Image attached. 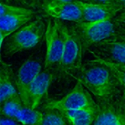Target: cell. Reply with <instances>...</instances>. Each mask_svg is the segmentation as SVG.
Wrapping results in <instances>:
<instances>
[{
    "label": "cell",
    "instance_id": "obj_11",
    "mask_svg": "<svg viewBox=\"0 0 125 125\" xmlns=\"http://www.w3.org/2000/svg\"><path fill=\"white\" fill-rule=\"evenodd\" d=\"M45 13L56 20L79 23L83 21L82 10L77 0L73 2H61L50 0L45 5Z\"/></svg>",
    "mask_w": 125,
    "mask_h": 125
},
{
    "label": "cell",
    "instance_id": "obj_14",
    "mask_svg": "<svg viewBox=\"0 0 125 125\" xmlns=\"http://www.w3.org/2000/svg\"><path fill=\"white\" fill-rule=\"evenodd\" d=\"M16 95H18V93L15 84V78L13 76L12 69L10 64H7L1 60L0 103Z\"/></svg>",
    "mask_w": 125,
    "mask_h": 125
},
{
    "label": "cell",
    "instance_id": "obj_13",
    "mask_svg": "<svg viewBox=\"0 0 125 125\" xmlns=\"http://www.w3.org/2000/svg\"><path fill=\"white\" fill-rule=\"evenodd\" d=\"M34 16L27 15H5L0 16L1 47L3 46L4 40L6 37L17 31L29 22H31Z\"/></svg>",
    "mask_w": 125,
    "mask_h": 125
},
{
    "label": "cell",
    "instance_id": "obj_6",
    "mask_svg": "<svg viewBox=\"0 0 125 125\" xmlns=\"http://www.w3.org/2000/svg\"><path fill=\"white\" fill-rule=\"evenodd\" d=\"M65 37L64 52L59 71L68 72L82 68V60L84 55L81 42L70 27L63 23Z\"/></svg>",
    "mask_w": 125,
    "mask_h": 125
},
{
    "label": "cell",
    "instance_id": "obj_15",
    "mask_svg": "<svg viewBox=\"0 0 125 125\" xmlns=\"http://www.w3.org/2000/svg\"><path fill=\"white\" fill-rule=\"evenodd\" d=\"M99 105L80 110L61 112L70 125H92L98 113Z\"/></svg>",
    "mask_w": 125,
    "mask_h": 125
},
{
    "label": "cell",
    "instance_id": "obj_4",
    "mask_svg": "<svg viewBox=\"0 0 125 125\" xmlns=\"http://www.w3.org/2000/svg\"><path fill=\"white\" fill-rule=\"evenodd\" d=\"M45 38L46 43L45 69L50 71L53 70H59L65 41L63 23L59 20L48 19Z\"/></svg>",
    "mask_w": 125,
    "mask_h": 125
},
{
    "label": "cell",
    "instance_id": "obj_16",
    "mask_svg": "<svg viewBox=\"0 0 125 125\" xmlns=\"http://www.w3.org/2000/svg\"><path fill=\"white\" fill-rule=\"evenodd\" d=\"M14 119L23 125H42L44 114L23 106L18 112Z\"/></svg>",
    "mask_w": 125,
    "mask_h": 125
},
{
    "label": "cell",
    "instance_id": "obj_1",
    "mask_svg": "<svg viewBox=\"0 0 125 125\" xmlns=\"http://www.w3.org/2000/svg\"><path fill=\"white\" fill-rule=\"evenodd\" d=\"M94 64L81 68L75 78L100 101L116 97L121 89L116 76L108 67Z\"/></svg>",
    "mask_w": 125,
    "mask_h": 125
},
{
    "label": "cell",
    "instance_id": "obj_22",
    "mask_svg": "<svg viewBox=\"0 0 125 125\" xmlns=\"http://www.w3.org/2000/svg\"><path fill=\"white\" fill-rule=\"evenodd\" d=\"M114 21L115 22L118 31L120 33L125 34V16L119 14L114 19Z\"/></svg>",
    "mask_w": 125,
    "mask_h": 125
},
{
    "label": "cell",
    "instance_id": "obj_2",
    "mask_svg": "<svg viewBox=\"0 0 125 125\" xmlns=\"http://www.w3.org/2000/svg\"><path fill=\"white\" fill-rule=\"evenodd\" d=\"M45 31L46 26L42 18H36L9 37L5 41L4 53L11 56L35 47L45 36Z\"/></svg>",
    "mask_w": 125,
    "mask_h": 125
},
{
    "label": "cell",
    "instance_id": "obj_21",
    "mask_svg": "<svg viewBox=\"0 0 125 125\" xmlns=\"http://www.w3.org/2000/svg\"><path fill=\"white\" fill-rule=\"evenodd\" d=\"M42 125H70L62 114L57 111L48 110L44 113Z\"/></svg>",
    "mask_w": 125,
    "mask_h": 125
},
{
    "label": "cell",
    "instance_id": "obj_26",
    "mask_svg": "<svg viewBox=\"0 0 125 125\" xmlns=\"http://www.w3.org/2000/svg\"><path fill=\"white\" fill-rule=\"evenodd\" d=\"M50 1V0H49ZM54 1H61V2H73L75 0H54Z\"/></svg>",
    "mask_w": 125,
    "mask_h": 125
},
{
    "label": "cell",
    "instance_id": "obj_20",
    "mask_svg": "<svg viewBox=\"0 0 125 125\" xmlns=\"http://www.w3.org/2000/svg\"><path fill=\"white\" fill-rule=\"evenodd\" d=\"M4 4H15V6L22 7L34 11L44 10L49 0H2Z\"/></svg>",
    "mask_w": 125,
    "mask_h": 125
},
{
    "label": "cell",
    "instance_id": "obj_27",
    "mask_svg": "<svg viewBox=\"0 0 125 125\" xmlns=\"http://www.w3.org/2000/svg\"><path fill=\"white\" fill-rule=\"evenodd\" d=\"M120 15H125V7H124V9L122 10V11L119 13Z\"/></svg>",
    "mask_w": 125,
    "mask_h": 125
},
{
    "label": "cell",
    "instance_id": "obj_18",
    "mask_svg": "<svg viewBox=\"0 0 125 125\" xmlns=\"http://www.w3.org/2000/svg\"><path fill=\"white\" fill-rule=\"evenodd\" d=\"M24 106L19 95L10 97L1 103V114L2 116L14 119L18 112Z\"/></svg>",
    "mask_w": 125,
    "mask_h": 125
},
{
    "label": "cell",
    "instance_id": "obj_5",
    "mask_svg": "<svg viewBox=\"0 0 125 125\" xmlns=\"http://www.w3.org/2000/svg\"><path fill=\"white\" fill-rule=\"evenodd\" d=\"M96 105L97 104L94 102L88 90L85 89L81 83L78 81L73 90L66 96L59 100L47 103L43 108L45 111L52 110L62 113Z\"/></svg>",
    "mask_w": 125,
    "mask_h": 125
},
{
    "label": "cell",
    "instance_id": "obj_28",
    "mask_svg": "<svg viewBox=\"0 0 125 125\" xmlns=\"http://www.w3.org/2000/svg\"><path fill=\"white\" fill-rule=\"evenodd\" d=\"M78 1H83V2H90V1H91V0H78Z\"/></svg>",
    "mask_w": 125,
    "mask_h": 125
},
{
    "label": "cell",
    "instance_id": "obj_3",
    "mask_svg": "<svg viewBox=\"0 0 125 125\" xmlns=\"http://www.w3.org/2000/svg\"><path fill=\"white\" fill-rule=\"evenodd\" d=\"M70 28L79 38L84 54L94 45L119 34L114 20L98 22L82 21L75 23Z\"/></svg>",
    "mask_w": 125,
    "mask_h": 125
},
{
    "label": "cell",
    "instance_id": "obj_23",
    "mask_svg": "<svg viewBox=\"0 0 125 125\" xmlns=\"http://www.w3.org/2000/svg\"><path fill=\"white\" fill-rule=\"evenodd\" d=\"M0 125H23L21 124L20 122H17L15 119H9L4 116L1 117V120H0Z\"/></svg>",
    "mask_w": 125,
    "mask_h": 125
},
{
    "label": "cell",
    "instance_id": "obj_12",
    "mask_svg": "<svg viewBox=\"0 0 125 125\" xmlns=\"http://www.w3.org/2000/svg\"><path fill=\"white\" fill-rule=\"evenodd\" d=\"M53 80V74L50 70L41 71L33 81L30 91L29 98L31 108L36 110L42 99L47 95L50 85Z\"/></svg>",
    "mask_w": 125,
    "mask_h": 125
},
{
    "label": "cell",
    "instance_id": "obj_17",
    "mask_svg": "<svg viewBox=\"0 0 125 125\" xmlns=\"http://www.w3.org/2000/svg\"><path fill=\"white\" fill-rule=\"evenodd\" d=\"M92 56L94 57V59L90 60L89 62L97 63V64L105 65V66L108 67L112 71V73L114 74V75L116 76V78L119 83L121 92L122 94V97L125 101V66L120 65L118 64H114V63L109 62H106L93 54H92Z\"/></svg>",
    "mask_w": 125,
    "mask_h": 125
},
{
    "label": "cell",
    "instance_id": "obj_8",
    "mask_svg": "<svg viewBox=\"0 0 125 125\" xmlns=\"http://www.w3.org/2000/svg\"><path fill=\"white\" fill-rule=\"evenodd\" d=\"M41 64L38 60L32 58L26 59L20 67L16 77L15 84L18 95L24 106L31 108L29 91L36 77L41 72Z\"/></svg>",
    "mask_w": 125,
    "mask_h": 125
},
{
    "label": "cell",
    "instance_id": "obj_7",
    "mask_svg": "<svg viewBox=\"0 0 125 125\" xmlns=\"http://www.w3.org/2000/svg\"><path fill=\"white\" fill-rule=\"evenodd\" d=\"M92 54L106 62L125 66V34L119 32L115 37L94 45Z\"/></svg>",
    "mask_w": 125,
    "mask_h": 125
},
{
    "label": "cell",
    "instance_id": "obj_25",
    "mask_svg": "<svg viewBox=\"0 0 125 125\" xmlns=\"http://www.w3.org/2000/svg\"><path fill=\"white\" fill-rule=\"evenodd\" d=\"M115 3L125 7V0H115Z\"/></svg>",
    "mask_w": 125,
    "mask_h": 125
},
{
    "label": "cell",
    "instance_id": "obj_9",
    "mask_svg": "<svg viewBox=\"0 0 125 125\" xmlns=\"http://www.w3.org/2000/svg\"><path fill=\"white\" fill-rule=\"evenodd\" d=\"M92 125H125V101L122 97L100 101Z\"/></svg>",
    "mask_w": 125,
    "mask_h": 125
},
{
    "label": "cell",
    "instance_id": "obj_19",
    "mask_svg": "<svg viewBox=\"0 0 125 125\" xmlns=\"http://www.w3.org/2000/svg\"><path fill=\"white\" fill-rule=\"evenodd\" d=\"M37 11L31 9L18 7L12 4H4L1 2L0 4V16L5 15H35Z\"/></svg>",
    "mask_w": 125,
    "mask_h": 125
},
{
    "label": "cell",
    "instance_id": "obj_24",
    "mask_svg": "<svg viewBox=\"0 0 125 125\" xmlns=\"http://www.w3.org/2000/svg\"><path fill=\"white\" fill-rule=\"evenodd\" d=\"M90 2L95 4H111L115 3V0H91Z\"/></svg>",
    "mask_w": 125,
    "mask_h": 125
},
{
    "label": "cell",
    "instance_id": "obj_10",
    "mask_svg": "<svg viewBox=\"0 0 125 125\" xmlns=\"http://www.w3.org/2000/svg\"><path fill=\"white\" fill-rule=\"evenodd\" d=\"M78 1V0H77ZM83 12L85 22H98L114 20L124 9L116 3L95 4L78 1Z\"/></svg>",
    "mask_w": 125,
    "mask_h": 125
}]
</instances>
